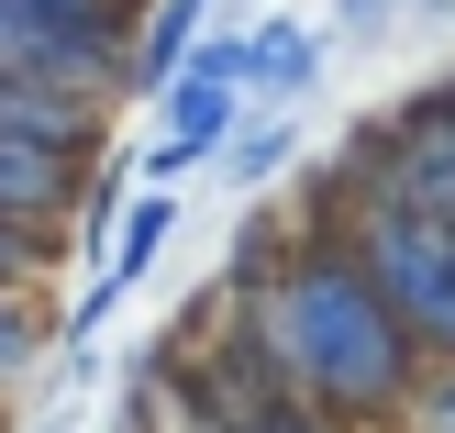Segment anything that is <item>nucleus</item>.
Segmentation results:
<instances>
[{"instance_id":"nucleus-14","label":"nucleus","mask_w":455,"mask_h":433,"mask_svg":"<svg viewBox=\"0 0 455 433\" xmlns=\"http://www.w3.org/2000/svg\"><path fill=\"white\" fill-rule=\"evenodd\" d=\"M44 267H56V234L44 222H0V289H34Z\"/></svg>"},{"instance_id":"nucleus-11","label":"nucleus","mask_w":455,"mask_h":433,"mask_svg":"<svg viewBox=\"0 0 455 433\" xmlns=\"http://www.w3.org/2000/svg\"><path fill=\"white\" fill-rule=\"evenodd\" d=\"M289 156H300V123H289V111L234 123L222 133V189H267V178H289Z\"/></svg>"},{"instance_id":"nucleus-13","label":"nucleus","mask_w":455,"mask_h":433,"mask_svg":"<svg viewBox=\"0 0 455 433\" xmlns=\"http://www.w3.org/2000/svg\"><path fill=\"white\" fill-rule=\"evenodd\" d=\"M389 433H455V356H434V367L411 378V400H400Z\"/></svg>"},{"instance_id":"nucleus-6","label":"nucleus","mask_w":455,"mask_h":433,"mask_svg":"<svg viewBox=\"0 0 455 433\" xmlns=\"http://www.w3.org/2000/svg\"><path fill=\"white\" fill-rule=\"evenodd\" d=\"M167 234H178V189H145L123 222H111V256H100V278H89V301H78V333H100L111 311L133 301V289L156 278V256H167Z\"/></svg>"},{"instance_id":"nucleus-2","label":"nucleus","mask_w":455,"mask_h":433,"mask_svg":"<svg viewBox=\"0 0 455 433\" xmlns=\"http://www.w3.org/2000/svg\"><path fill=\"white\" fill-rule=\"evenodd\" d=\"M323 234H345V256L378 278V301L400 311L422 356H455V222L400 212V200H333V212H300Z\"/></svg>"},{"instance_id":"nucleus-8","label":"nucleus","mask_w":455,"mask_h":433,"mask_svg":"<svg viewBox=\"0 0 455 433\" xmlns=\"http://www.w3.org/2000/svg\"><path fill=\"white\" fill-rule=\"evenodd\" d=\"M78 189H89V167H67V156L12 145V133H0V222H44V234H67Z\"/></svg>"},{"instance_id":"nucleus-3","label":"nucleus","mask_w":455,"mask_h":433,"mask_svg":"<svg viewBox=\"0 0 455 433\" xmlns=\"http://www.w3.org/2000/svg\"><path fill=\"white\" fill-rule=\"evenodd\" d=\"M0 67L56 89L133 100V12H67V0H0Z\"/></svg>"},{"instance_id":"nucleus-9","label":"nucleus","mask_w":455,"mask_h":433,"mask_svg":"<svg viewBox=\"0 0 455 433\" xmlns=\"http://www.w3.org/2000/svg\"><path fill=\"white\" fill-rule=\"evenodd\" d=\"M200 34H212V0H145V22H133V100H156L189 67Z\"/></svg>"},{"instance_id":"nucleus-4","label":"nucleus","mask_w":455,"mask_h":433,"mask_svg":"<svg viewBox=\"0 0 455 433\" xmlns=\"http://www.w3.org/2000/svg\"><path fill=\"white\" fill-rule=\"evenodd\" d=\"M111 111L123 100H100V89H56V78H12L0 67V133L67 156V167H100L111 156Z\"/></svg>"},{"instance_id":"nucleus-5","label":"nucleus","mask_w":455,"mask_h":433,"mask_svg":"<svg viewBox=\"0 0 455 433\" xmlns=\"http://www.w3.org/2000/svg\"><path fill=\"white\" fill-rule=\"evenodd\" d=\"M156 100H167V133H178V145L222 156V133L244 123V34H234V22H222V34H200L189 67H178Z\"/></svg>"},{"instance_id":"nucleus-10","label":"nucleus","mask_w":455,"mask_h":433,"mask_svg":"<svg viewBox=\"0 0 455 433\" xmlns=\"http://www.w3.org/2000/svg\"><path fill=\"white\" fill-rule=\"evenodd\" d=\"M289 245H300V212H244V222H234V245H222V267H212V289H222V301L267 289Z\"/></svg>"},{"instance_id":"nucleus-15","label":"nucleus","mask_w":455,"mask_h":433,"mask_svg":"<svg viewBox=\"0 0 455 433\" xmlns=\"http://www.w3.org/2000/svg\"><path fill=\"white\" fill-rule=\"evenodd\" d=\"M189 167H200V145H178V133L145 145V189H167V178H189Z\"/></svg>"},{"instance_id":"nucleus-17","label":"nucleus","mask_w":455,"mask_h":433,"mask_svg":"<svg viewBox=\"0 0 455 433\" xmlns=\"http://www.w3.org/2000/svg\"><path fill=\"white\" fill-rule=\"evenodd\" d=\"M355 22H389V12H444V0H345Z\"/></svg>"},{"instance_id":"nucleus-18","label":"nucleus","mask_w":455,"mask_h":433,"mask_svg":"<svg viewBox=\"0 0 455 433\" xmlns=\"http://www.w3.org/2000/svg\"><path fill=\"white\" fill-rule=\"evenodd\" d=\"M444 111H455V78H444Z\"/></svg>"},{"instance_id":"nucleus-1","label":"nucleus","mask_w":455,"mask_h":433,"mask_svg":"<svg viewBox=\"0 0 455 433\" xmlns=\"http://www.w3.org/2000/svg\"><path fill=\"white\" fill-rule=\"evenodd\" d=\"M234 323L256 333V356L278 367V389L300 400V412H323L345 433H389L400 400H411V378L434 367V356L400 333V311L378 301V278L345 256V234H323V222H300V245L278 256V278L244 289Z\"/></svg>"},{"instance_id":"nucleus-7","label":"nucleus","mask_w":455,"mask_h":433,"mask_svg":"<svg viewBox=\"0 0 455 433\" xmlns=\"http://www.w3.org/2000/svg\"><path fill=\"white\" fill-rule=\"evenodd\" d=\"M323 56L333 44L311 34V22H256V34H244V111H278V100H311V89H323Z\"/></svg>"},{"instance_id":"nucleus-16","label":"nucleus","mask_w":455,"mask_h":433,"mask_svg":"<svg viewBox=\"0 0 455 433\" xmlns=\"http://www.w3.org/2000/svg\"><path fill=\"white\" fill-rule=\"evenodd\" d=\"M256 433H345V422H323V412H300V400H278V412H267Z\"/></svg>"},{"instance_id":"nucleus-12","label":"nucleus","mask_w":455,"mask_h":433,"mask_svg":"<svg viewBox=\"0 0 455 433\" xmlns=\"http://www.w3.org/2000/svg\"><path fill=\"white\" fill-rule=\"evenodd\" d=\"M34 367H44V311H34V289H0V400Z\"/></svg>"}]
</instances>
